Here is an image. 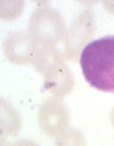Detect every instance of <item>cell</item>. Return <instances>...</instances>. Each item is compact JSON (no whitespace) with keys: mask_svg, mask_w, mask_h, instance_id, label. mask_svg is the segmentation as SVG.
I'll return each instance as SVG.
<instances>
[{"mask_svg":"<svg viewBox=\"0 0 114 146\" xmlns=\"http://www.w3.org/2000/svg\"><path fill=\"white\" fill-rule=\"evenodd\" d=\"M79 65L92 88L114 94V36L89 42L81 51Z\"/></svg>","mask_w":114,"mask_h":146,"instance_id":"6da1fadb","label":"cell"},{"mask_svg":"<svg viewBox=\"0 0 114 146\" xmlns=\"http://www.w3.org/2000/svg\"><path fill=\"white\" fill-rule=\"evenodd\" d=\"M66 21L59 11L49 5H40L28 20V34L38 46H54L62 44L66 36Z\"/></svg>","mask_w":114,"mask_h":146,"instance_id":"7a4b0ae2","label":"cell"},{"mask_svg":"<svg viewBox=\"0 0 114 146\" xmlns=\"http://www.w3.org/2000/svg\"><path fill=\"white\" fill-rule=\"evenodd\" d=\"M94 34H96V19L93 11L89 8L81 11L66 31L63 40L64 58L79 63L81 51L89 42L93 41Z\"/></svg>","mask_w":114,"mask_h":146,"instance_id":"3957f363","label":"cell"},{"mask_svg":"<svg viewBox=\"0 0 114 146\" xmlns=\"http://www.w3.org/2000/svg\"><path fill=\"white\" fill-rule=\"evenodd\" d=\"M71 112L62 98L46 99L38 111V125L50 137H58L70 128Z\"/></svg>","mask_w":114,"mask_h":146,"instance_id":"277c9868","label":"cell"},{"mask_svg":"<svg viewBox=\"0 0 114 146\" xmlns=\"http://www.w3.org/2000/svg\"><path fill=\"white\" fill-rule=\"evenodd\" d=\"M38 45L30 38L28 32H11L3 41V53L8 62L13 65L32 63Z\"/></svg>","mask_w":114,"mask_h":146,"instance_id":"5b68a950","label":"cell"},{"mask_svg":"<svg viewBox=\"0 0 114 146\" xmlns=\"http://www.w3.org/2000/svg\"><path fill=\"white\" fill-rule=\"evenodd\" d=\"M43 87L53 96L62 99L72 92L75 87V78L66 62L59 63L45 75Z\"/></svg>","mask_w":114,"mask_h":146,"instance_id":"8992f818","label":"cell"},{"mask_svg":"<svg viewBox=\"0 0 114 146\" xmlns=\"http://www.w3.org/2000/svg\"><path fill=\"white\" fill-rule=\"evenodd\" d=\"M62 62H66L64 54H62L54 46H38L32 61V66L40 75L45 76L51 68L58 66Z\"/></svg>","mask_w":114,"mask_h":146,"instance_id":"52a82bcc","label":"cell"},{"mask_svg":"<svg viewBox=\"0 0 114 146\" xmlns=\"http://www.w3.org/2000/svg\"><path fill=\"white\" fill-rule=\"evenodd\" d=\"M22 120L16 108L4 98H0V133L13 136L21 130Z\"/></svg>","mask_w":114,"mask_h":146,"instance_id":"ba28073f","label":"cell"},{"mask_svg":"<svg viewBox=\"0 0 114 146\" xmlns=\"http://www.w3.org/2000/svg\"><path fill=\"white\" fill-rule=\"evenodd\" d=\"M25 0H0V19L4 21H14L22 15Z\"/></svg>","mask_w":114,"mask_h":146,"instance_id":"9c48e42d","label":"cell"},{"mask_svg":"<svg viewBox=\"0 0 114 146\" xmlns=\"http://www.w3.org/2000/svg\"><path fill=\"white\" fill-rule=\"evenodd\" d=\"M54 146H87V139L80 129L70 126L62 134L55 137Z\"/></svg>","mask_w":114,"mask_h":146,"instance_id":"30bf717a","label":"cell"},{"mask_svg":"<svg viewBox=\"0 0 114 146\" xmlns=\"http://www.w3.org/2000/svg\"><path fill=\"white\" fill-rule=\"evenodd\" d=\"M101 4L107 13L114 16V0H101Z\"/></svg>","mask_w":114,"mask_h":146,"instance_id":"8fae6325","label":"cell"},{"mask_svg":"<svg viewBox=\"0 0 114 146\" xmlns=\"http://www.w3.org/2000/svg\"><path fill=\"white\" fill-rule=\"evenodd\" d=\"M9 146H40L37 142H34L32 139H18L14 141L13 143H11Z\"/></svg>","mask_w":114,"mask_h":146,"instance_id":"7c38bea8","label":"cell"},{"mask_svg":"<svg viewBox=\"0 0 114 146\" xmlns=\"http://www.w3.org/2000/svg\"><path fill=\"white\" fill-rule=\"evenodd\" d=\"M75 1H77V3L84 5V7L91 8V7H93L94 4H97L98 1H101V0H75Z\"/></svg>","mask_w":114,"mask_h":146,"instance_id":"4fadbf2b","label":"cell"},{"mask_svg":"<svg viewBox=\"0 0 114 146\" xmlns=\"http://www.w3.org/2000/svg\"><path fill=\"white\" fill-rule=\"evenodd\" d=\"M30 1L34 4H37L38 7L40 5H47V4L50 3V0H30Z\"/></svg>","mask_w":114,"mask_h":146,"instance_id":"5bb4252c","label":"cell"},{"mask_svg":"<svg viewBox=\"0 0 114 146\" xmlns=\"http://www.w3.org/2000/svg\"><path fill=\"white\" fill-rule=\"evenodd\" d=\"M0 146H9V143H8L7 138H5L3 133H0Z\"/></svg>","mask_w":114,"mask_h":146,"instance_id":"9a60e30c","label":"cell"},{"mask_svg":"<svg viewBox=\"0 0 114 146\" xmlns=\"http://www.w3.org/2000/svg\"><path fill=\"white\" fill-rule=\"evenodd\" d=\"M109 119H110L111 126L114 128V106H113V108H111V111H110V116H109Z\"/></svg>","mask_w":114,"mask_h":146,"instance_id":"2e32d148","label":"cell"}]
</instances>
